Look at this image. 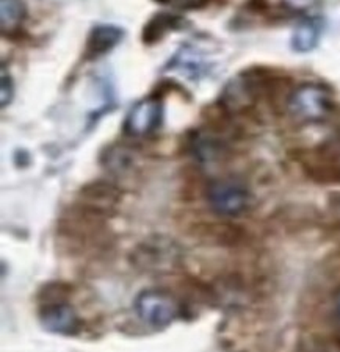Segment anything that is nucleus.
Listing matches in <instances>:
<instances>
[{"instance_id": "0eeeda50", "label": "nucleus", "mask_w": 340, "mask_h": 352, "mask_svg": "<svg viewBox=\"0 0 340 352\" xmlns=\"http://www.w3.org/2000/svg\"><path fill=\"white\" fill-rule=\"evenodd\" d=\"M81 201L83 210L100 218L116 207L120 190L109 182H93L81 191Z\"/></svg>"}, {"instance_id": "1a4fd4ad", "label": "nucleus", "mask_w": 340, "mask_h": 352, "mask_svg": "<svg viewBox=\"0 0 340 352\" xmlns=\"http://www.w3.org/2000/svg\"><path fill=\"white\" fill-rule=\"evenodd\" d=\"M254 88L251 82L245 77H239L232 80L224 89L223 105L231 111L246 110L253 104Z\"/></svg>"}, {"instance_id": "9b49d317", "label": "nucleus", "mask_w": 340, "mask_h": 352, "mask_svg": "<svg viewBox=\"0 0 340 352\" xmlns=\"http://www.w3.org/2000/svg\"><path fill=\"white\" fill-rule=\"evenodd\" d=\"M195 157L201 163H215L223 155V144L212 133H198L193 140Z\"/></svg>"}, {"instance_id": "423d86ee", "label": "nucleus", "mask_w": 340, "mask_h": 352, "mask_svg": "<svg viewBox=\"0 0 340 352\" xmlns=\"http://www.w3.org/2000/svg\"><path fill=\"white\" fill-rule=\"evenodd\" d=\"M163 121L162 100L149 98L138 102L126 118L124 132L130 136H147L154 133Z\"/></svg>"}, {"instance_id": "20e7f679", "label": "nucleus", "mask_w": 340, "mask_h": 352, "mask_svg": "<svg viewBox=\"0 0 340 352\" xmlns=\"http://www.w3.org/2000/svg\"><path fill=\"white\" fill-rule=\"evenodd\" d=\"M212 210L220 217H239L249 207V191L235 179L215 180L207 190Z\"/></svg>"}, {"instance_id": "aec40b11", "label": "nucleus", "mask_w": 340, "mask_h": 352, "mask_svg": "<svg viewBox=\"0 0 340 352\" xmlns=\"http://www.w3.org/2000/svg\"><path fill=\"white\" fill-rule=\"evenodd\" d=\"M336 309H337V314H339V316H340V293H339L337 300H336Z\"/></svg>"}, {"instance_id": "f3484780", "label": "nucleus", "mask_w": 340, "mask_h": 352, "mask_svg": "<svg viewBox=\"0 0 340 352\" xmlns=\"http://www.w3.org/2000/svg\"><path fill=\"white\" fill-rule=\"evenodd\" d=\"M317 0H284V3L293 11H306L312 8Z\"/></svg>"}, {"instance_id": "2eb2a0df", "label": "nucleus", "mask_w": 340, "mask_h": 352, "mask_svg": "<svg viewBox=\"0 0 340 352\" xmlns=\"http://www.w3.org/2000/svg\"><path fill=\"white\" fill-rule=\"evenodd\" d=\"M298 352H340L339 346L325 338H310L298 348Z\"/></svg>"}, {"instance_id": "39448f33", "label": "nucleus", "mask_w": 340, "mask_h": 352, "mask_svg": "<svg viewBox=\"0 0 340 352\" xmlns=\"http://www.w3.org/2000/svg\"><path fill=\"white\" fill-rule=\"evenodd\" d=\"M39 320L49 332L54 333L74 335L81 327V320L76 310L67 304L63 293L54 294V296L46 293V300L39 309Z\"/></svg>"}, {"instance_id": "f257e3e1", "label": "nucleus", "mask_w": 340, "mask_h": 352, "mask_svg": "<svg viewBox=\"0 0 340 352\" xmlns=\"http://www.w3.org/2000/svg\"><path fill=\"white\" fill-rule=\"evenodd\" d=\"M288 113L299 122H321L331 115L332 96L323 85H301L288 99Z\"/></svg>"}, {"instance_id": "6e6552de", "label": "nucleus", "mask_w": 340, "mask_h": 352, "mask_svg": "<svg viewBox=\"0 0 340 352\" xmlns=\"http://www.w3.org/2000/svg\"><path fill=\"white\" fill-rule=\"evenodd\" d=\"M123 36L124 32L116 25L102 24L94 27L88 36L87 49H85V58L96 60L102 55L109 54L110 50L115 49V45L120 44Z\"/></svg>"}, {"instance_id": "a211bd4d", "label": "nucleus", "mask_w": 340, "mask_h": 352, "mask_svg": "<svg viewBox=\"0 0 340 352\" xmlns=\"http://www.w3.org/2000/svg\"><path fill=\"white\" fill-rule=\"evenodd\" d=\"M330 207L332 210V213L336 214V218L340 221V191L331 195V197H330Z\"/></svg>"}, {"instance_id": "dca6fc26", "label": "nucleus", "mask_w": 340, "mask_h": 352, "mask_svg": "<svg viewBox=\"0 0 340 352\" xmlns=\"http://www.w3.org/2000/svg\"><path fill=\"white\" fill-rule=\"evenodd\" d=\"M0 88H2V93H0V107L5 109V107L11 104V100L14 98V83L11 80L10 76H2V80H0Z\"/></svg>"}, {"instance_id": "f03ea898", "label": "nucleus", "mask_w": 340, "mask_h": 352, "mask_svg": "<svg viewBox=\"0 0 340 352\" xmlns=\"http://www.w3.org/2000/svg\"><path fill=\"white\" fill-rule=\"evenodd\" d=\"M135 311L141 321L154 329H163L178 318L180 305L171 294L158 289H146L135 299Z\"/></svg>"}, {"instance_id": "6ab92c4d", "label": "nucleus", "mask_w": 340, "mask_h": 352, "mask_svg": "<svg viewBox=\"0 0 340 352\" xmlns=\"http://www.w3.org/2000/svg\"><path fill=\"white\" fill-rule=\"evenodd\" d=\"M163 2H168V3H174L178 5V7H196L198 5V0H163Z\"/></svg>"}, {"instance_id": "7ed1b4c3", "label": "nucleus", "mask_w": 340, "mask_h": 352, "mask_svg": "<svg viewBox=\"0 0 340 352\" xmlns=\"http://www.w3.org/2000/svg\"><path fill=\"white\" fill-rule=\"evenodd\" d=\"M134 263L143 271H169L178 265L180 249L173 240L165 236L147 238L132 254Z\"/></svg>"}, {"instance_id": "4468645a", "label": "nucleus", "mask_w": 340, "mask_h": 352, "mask_svg": "<svg viewBox=\"0 0 340 352\" xmlns=\"http://www.w3.org/2000/svg\"><path fill=\"white\" fill-rule=\"evenodd\" d=\"M27 14V8L22 0H0V27L2 32L14 30Z\"/></svg>"}, {"instance_id": "9d476101", "label": "nucleus", "mask_w": 340, "mask_h": 352, "mask_svg": "<svg viewBox=\"0 0 340 352\" xmlns=\"http://www.w3.org/2000/svg\"><path fill=\"white\" fill-rule=\"evenodd\" d=\"M102 164L107 168V171L111 174L121 175L127 174L135 164L134 152L129 151L124 146H111L102 155Z\"/></svg>"}, {"instance_id": "f8f14e48", "label": "nucleus", "mask_w": 340, "mask_h": 352, "mask_svg": "<svg viewBox=\"0 0 340 352\" xmlns=\"http://www.w3.org/2000/svg\"><path fill=\"white\" fill-rule=\"evenodd\" d=\"M320 39V27L317 22L304 21L295 28L292 35V47L299 54L310 52L317 47Z\"/></svg>"}, {"instance_id": "ddd939ff", "label": "nucleus", "mask_w": 340, "mask_h": 352, "mask_svg": "<svg viewBox=\"0 0 340 352\" xmlns=\"http://www.w3.org/2000/svg\"><path fill=\"white\" fill-rule=\"evenodd\" d=\"M179 22H180V18H178V16L174 14H169V13L156 14L145 27L143 41L147 44L156 43L157 39L165 36V33L168 30H173L174 27H178Z\"/></svg>"}]
</instances>
